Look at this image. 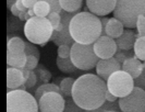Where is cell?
Masks as SVG:
<instances>
[{
  "label": "cell",
  "instance_id": "6da1fadb",
  "mask_svg": "<svg viewBox=\"0 0 145 112\" xmlns=\"http://www.w3.org/2000/svg\"><path fill=\"white\" fill-rule=\"evenodd\" d=\"M106 91L107 84L99 76L85 74L74 82L71 98L85 111L94 110L106 102Z\"/></svg>",
  "mask_w": 145,
  "mask_h": 112
},
{
  "label": "cell",
  "instance_id": "7a4b0ae2",
  "mask_svg": "<svg viewBox=\"0 0 145 112\" xmlns=\"http://www.w3.org/2000/svg\"><path fill=\"white\" fill-rule=\"evenodd\" d=\"M70 34L75 43L94 44L103 34L101 19L92 12H79L70 21Z\"/></svg>",
  "mask_w": 145,
  "mask_h": 112
},
{
  "label": "cell",
  "instance_id": "3957f363",
  "mask_svg": "<svg viewBox=\"0 0 145 112\" xmlns=\"http://www.w3.org/2000/svg\"><path fill=\"white\" fill-rule=\"evenodd\" d=\"M112 13L124 28L134 29L138 17L145 15V0H117Z\"/></svg>",
  "mask_w": 145,
  "mask_h": 112
},
{
  "label": "cell",
  "instance_id": "277c9868",
  "mask_svg": "<svg viewBox=\"0 0 145 112\" xmlns=\"http://www.w3.org/2000/svg\"><path fill=\"white\" fill-rule=\"evenodd\" d=\"M54 28L47 18L33 17L24 25V34L29 42L36 45H45L51 40Z\"/></svg>",
  "mask_w": 145,
  "mask_h": 112
},
{
  "label": "cell",
  "instance_id": "5b68a950",
  "mask_svg": "<svg viewBox=\"0 0 145 112\" xmlns=\"http://www.w3.org/2000/svg\"><path fill=\"white\" fill-rule=\"evenodd\" d=\"M38 101L26 90H10L7 93V112H38Z\"/></svg>",
  "mask_w": 145,
  "mask_h": 112
},
{
  "label": "cell",
  "instance_id": "8992f818",
  "mask_svg": "<svg viewBox=\"0 0 145 112\" xmlns=\"http://www.w3.org/2000/svg\"><path fill=\"white\" fill-rule=\"evenodd\" d=\"M70 58L74 66L81 70H91L96 67L99 58L94 52L93 44H80L73 43L71 46Z\"/></svg>",
  "mask_w": 145,
  "mask_h": 112
},
{
  "label": "cell",
  "instance_id": "52a82bcc",
  "mask_svg": "<svg viewBox=\"0 0 145 112\" xmlns=\"http://www.w3.org/2000/svg\"><path fill=\"white\" fill-rule=\"evenodd\" d=\"M107 89L117 98H123L130 95L134 88V79L128 73L120 69L107 79Z\"/></svg>",
  "mask_w": 145,
  "mask_h": 112
},
{
  "label": "cell",
  "instance_id": "ba28073f",
  "mask_svg": "<svg viewBox=\"0 0 145 112\" xmlns=\"http://www.w3.org/2000/svg\"><path fill=\"white\" fill-rule=\"evenodd\" d=\"M118 102L122 112H144L145 91L138 87H134L130 95L120 98Z\"/></svg>",
  "mask_w": 145,
  "mask_h": 112
},
{
  "label": "cell",
  "instance_id": "9c48e42d",
  "mask_svg": "<svg viewBox=\"0 0 145 112\" xmlns=\"http://www.w3.org/2000/svg\"><path fill=\"white\" fill-rule=\"evenodd\" d=\"M65 105V97L59 92L45 93L38 100V108L40 112H63Z\"/></svg>",
  "mask_w": 145,
  "mask_h": 112
},
{
  "label": "cell",
  "instance_id": "30bf717a",
  "mask_svg": "<svg viewBox=\"0 0 145 112\" xmlns=\"http://www.w3.org/2000/svg\"><path fill=\"white\" fill-rule=\"evenodd\" d=\"M94 52L99 60H107L114 57L118 51L116 41L108 35H101L94 44Z\"/></svg>",
  "mask_w": 145,
  "mask_h": 112
},
{
  "label": "cell",
  "instance_id": "8fae6325",
  "mask_svg": "<svg viewBox=\"0 0 145 112\" xmlns=\"http://www.w3.org/2000/svg\"><path fill=\"white\" fill-rule=\"evenodd\" d=\"M73 15L69 12H63L61 15L62 18V23H63V29L61 31H54L52 36H51V41L56 45H70L72 46L74 43L72 36L70 34V21L73 18Z\"/></svg>",
  "mask_w": 145,
  "mask_h": 112
},
{
  "label": "cell",
  "instance_id": "7c38bea8",
  "mask_svg": "<svg viewBox=\"0 0 145 112\" xmlns=\"http://www.w3.org/2000/svg\"><path fill=\"white\" fill-rule=\"evenodd\" d=\"M117 0H86L87 9L97 17H106L114 12Z\"/></svg>",
  "mask_w": 145,
  "mask_h": 112
},
{
  "label": "cell",
  "instance_id": "4fadbf2b",
  "mask_svg": "<svg viewBox=\"0 0 145 112\" xmlns=\"http://www.w3.org/2000/svg\"><path fill=\"white\" fill-rule=\"evenodd\" d=\"M121 69V64L117 60L116 57H110L107 60H99L96 65V74L103 80L107 82L109 77L114 73Z\"/></svg>",
  "mask_w": 145,
  "mask_h": 112
},
{
  "label": "cell",
  "instance_id": "5bb4252c",
  "mask_svg": "<svg viewBox=\"0 0 145 112\" xmlns=\"http://www.w3.org/2000/svg\"><path fill=\"white\" fill-rule=\"evenodd\" d=\"M144 68H145V62L142 63L135 56L125 58V60H124L123 63H122V65H121V69L124 70L125 73H128L133 79L138 78Z\"/></svg>",
  "mask_w": 145,
  "mask_h": 112
},
{
  "label": "cell",
  "instance_id": "9a60e30c",
  "mask_svg": "<svg viewBox=\"0 0 145 112\" xmlns=\"http://www.w3.org/2000/svg\"><path fill=\"white\" fill-rule=\"evenodd\" d=\"M25 84V79L21 69L13 67H8L7 69V88L10 90L19 89Z\"/></svg>",
  "mask_w": 145,
  "mask_h": 112
},
{
  "label": "cell",
  "instance_id": "2e32d148",
  "mask_svg": "<svg viewBox=\"0 0 145 112\" xmlns=\"http://www.w3.org/2000/svg\"><path fill=\"white\" fill-rule=\"evenodd\" d=\"M137 34L132 30H124L123 33L120 36L116 38V44L118 46V50L121 51H130L133 48L134 43L137 41Z\"/></svg>",
  "mask_w": 145,
  "mask_h": 112
},
{
  "label": "cell",
  "instance_id": "e0dca14e",
  "mask_svg": "<svg viewBox=\"0 0 145 112\" xmlns=\"http://www.w3.org/2000/svg\"><path fill=\"white\" fill-rule=\"evenodd\" d=\"M124 31V25L116 18H110L105 28V34L111 38H118Z\"/></svg>",
  "mask_w": 145,
  "mask_h": 112
},
{
  "label": "cell",
  "instance_id": "ac0fdd59",
  "mask_svg": "<svg viewBox=\"0 0 145 112\" xmlns=\"http://www.w3.org/2000/svg\"><path fill=\"white\" fill-rule=\"evenodd\" d=\"M27 56L24 53H11L7 52V65L8 67L13 68H25Z\"/></svg>",
  "mask_w": 145,
  "mask_h": 112
},
{
  "label": "cell",
  "instance_id": "d6986e66",
  "mask_svg": "<svg viewBox=\"0 0 145 112\" xmlns=\"http://www.w3.org/2000/svg\"><path fill=\"white\" fill-rule=\"evenodd\" d=\"M7 52L11 53H24L25 52V42L19 36L11 37L8 41Z\"/></svg>",
  "mask_w": 145,
  "mask_h": 112
},
{
  "label": "cell",
  "instance_id": "ffe728a7",
  "mask_svg": "<svg viewBox=\"0 0 145 112\" xmlns=\"http://www.w3.org/2000/svg\"><path fill=\"white\" fill-rule=\"evenodd\" d=\"M48 92H59V93H61V91H60V88H59L58 85H56V84H51V82H47V84L40 85V86L35 90V95H34V97L36 98V100L38 101L45 93H48Z\"/></svg>",
  "mask_w": 145,
  "mask_h": 112
},
{
  "label": "cell",
  "instance_id": "44dd1931",
  "mask_svg": "<svg viewBox=\"0 0 145 112\" xmlns=\"http://www.w3.org/2000/svg\"><path fill=\"white\" fill-rule=\"evenodd\" d=\"M59 2H60V7L63 11L73 13L82 7L83 0H59Z\"/></svg>",
  "mask_w": 145,
  "mask_h": 112
},
{
  "label": "cell",
  "instance_id": "7402d4cb",
  "mask_svg": "<svg viewBox=\"0 0 145 112\" xmlns=\"http://www.w3.org/2000/svg\"><path fill=\"white\" fill-rule=\"evenodd\" d=\"M74 79L71 77H65L62 78L61 82L59 84V88L61 91V95L63 97L70 98L72 96V89H73V85H74Z\"/></svg>",
  "mask_w": 145,
  "mask_h": 112
},
{
  "label": "cell",
  "instance_id": "603a6c76",
  "mask_svg": "<svg viewBox=\"0 0 145 112\" xmlns=\"http://www.w3.org/2000/svg\"><path fill=\"white\" fill-rule=\"evenodd\" d=\"M57 67L62 72V73H67V74H72L75 73L78 68L74 66L71 58H60L57 57Z\"/></svg>",
  "mask_w": 145,
  "mask_h": 112
},
{
  "label": "cell",
  "instance_id": "cb8c5ba5",
  "mask_svg": "<svg viewBox=\"0 0 145 112\" xmlns=\"http://www.w3.org/2000/svg\"><path fill=\"white\" fill-rule=\"evenodd\" d=\"M134 56L141 62H145V36H138L133 46Z\"/></svg>",
  "mask_w": 145,
  "mask_h": 112
},
{
  "label": "cell",
  "instance_id": "d4e9b609",
  "mask_svg": "<svg viewBox=\"0 0 145 112\" xmlns=\"http://www.w3.org/2000/svg\"><path fill=\"white\" fill-rule=\"evenodd\" d=\"M33 9H34L35 15L40 17V18H46L51 12V8L49 3H47L46 1H43V0H38Z\"/></svg>",
  "mask_w": 145,
  "mask_h": 112
},
{
  "label": "cell",
  "instance_id": "484cf974",
  "mask_svg": "<svg viewBox=\"0 0 145 112\" xmlns=\"http://www.w3.org/2000/svg\"><path fill=\"white\" fill-rule=\"evenodd\" d=\"M34 72L36 73L37 78H38V80L40 82L47 84V82H49V80L51 79L50 72L47 70V69L44 67V66H42V65H38V66L34 69Z\"/></svg>",
  "mask_w": 145,
  "mask_h": 112
},
{
  "label": "cell",
  "instance_id": "4316f807",
  "mask_svg": "<svg viewBox=\"0 0 145 112\" xmlns=\"http://www.w3.org/2000/svg\"><path fill=\"white\" fill-rule=\"evenodd\" d=\"M63 112H85V110L76 105L72 98H67Z\"/></svg>",
  "mask_w": 145,
  "mask_h": 112
},
{
  "label": "cell",
  "instance_id": "83f0119b",
  "mask_svg": "<svg viewBox=\"0 0 145 112\" xmlns=\"http://www.w3.org/2000/svg\"><path fill=\"white\" fill-rule=\"evenodd\" d=\"M47 19L49 20V22L51 23L52 28H54V31L57 30L58 27L61 24L62 22V18H61V15L58 13V12H50L49 15L47 17Z\"/></svg>",
  "mask_w": 145,
  "mask_h": 112
},
{
  "label": "cell",
  "instance_id": "f1b7e54d",
  "mask_svg": "<svg viewBox=\"0 0 145 112\" xmlns=\"http://www.w3.org/2000/svg\"><path fill=\"white\" fill-rule=\"evenodd\" d=\"M57 54H58V57H60V58H69L71 55V46L65 44L60 45V46H58Z\"/></svg>",
  "mask_w": 145,
  "mask_h": 112
},
{
  "label": "cell",
  "instance_id": "f546056e",
  "mask_svg": "<svg viewBox=\"0 0 145 112\" xmlns=\"http://www.w3.org/2000/svg\"><path fill=\"white\" fill-rule=\"evenodd\" d=\"M137 30H138V35L137 36H145V15H140L138 18Z\"/></svg>",
  "mask_w": 145,
  "mask_h": 112
},
{
  "label": "cell",
  "instance_id": "4dcf8cb0",
  "mask_svg": "<svg viewBox=\"0 0 145 112\" xmlns=\"http://www.w3.org/2000/svg\"><path fill=\"white\" fill-rule=\"evenodd\" d=\"M25 54L26 55H34L37 58H39V56H40V53L38 51V48L35 46V44H33L31 42L25 43Z\"/></svg>",
  "mask_w": 145,
  "mask_h": 112
},
{
  "label": "cell",
  "instance_id": "1f68e13d",
  "mask_svg": "<svg viewBox=\"0 0 145 112\" xmlns=\"http://www.w3.org/2000/svg\"><path fill=\"white\" fill-rule=\"evenodd\" d=\"M26 56H27V60H26L25 68H27L29 70H34L38 66L39 58H37L36 56H34V55H26Z\"/></svg>",
  "mask_w": 145,
  "mask_h": 112
},
{
  "label": "cell",
  "instance_id": "d6a6232c",
  "mask_svg": "<svg viewBox=\"0 0 145 112\" xmlns=\"http://www.w3.org/2000/svg\"><path fill=\"white\" fill-rule=\"evenodd\" d=\"M37 82H38V78H37L36 73H35L34 70H31L29 79H27V80H26V82H25L26 89H31V88H33V87L36 85Z\"/></svg>",
  "mask_w": 145,
  "mask_h": 112
},
{
  "label": "cell",
  "instance_id": "836d02e7",
  "mask_svg": "<svg viewBox=\"0 0 145 112\" xmlns=\"http://www.w3.org/2000/svg\"><path fill=\"white\" fill-rule=\"evenodd\" d=\"M134 87H138L145 91V68L142 70L141 75L134 79Z\"/></svg>",
  "mask_w": 145,
  "mask_h": 112
},
{
  "label": "cell",
  "instance_id": "e575fe53",
  "mask_svg": "<svg viewBox=\"0 0 145 112\" xmlns=\"http://www.w3.org/2000/svg\"><path fill=\"white\" fill-rule=\"evenodd\" d=\"M43 1H46L47 3H49V6L51 8V12H58V13H60L62 11V9L60 7L59 0H43Z\"/></svg>",
  "mask_w": 145,
  "mask_h": 112
},
{
  "label": "cell",
  "instance_id": "d590c367",
  "mask_svg": "<svg viewBox=\"0 0 145 112\" xmlns=\"http://www.w3.org/2000/svg\"><path fill=\"white\" fill-rule=\"evenodd\" d=\"M37 1H38V0H22L24 7L26 8V9H33L34 6L36 5Z\"/></svg>",
  "mask_w": 145,
  "mask_h": 112
},
{
  "label": "cell",
  "instance_id": "8d00e7d4",
  "mask_svg": "<svg viewBox=\"0 0 145 112\" xmlns=\"http://www.w3.org/2000/svg\"><path fill=\"white\" fill-rule=\"evenodd\" d=\"M114 57H116L117 60H118V62H119L121 65H122V63H123L124 60H125V58H128V57L124 55L123 53L120 52V50H119V51H117V53L115 54V56H114Z\"/></svg>",
  "mask_w": 145,
  "mask_h": 112
},
{
  "label": "cell",
  "instance_id": "74e56055",
  "mask_svg": "<svg viewBox=\"0 0 145 112\" xmlns=\"http://www.w3.org/2000/svg\"><path fill=\"white\" fill-rule=\"evenodd\" d=\"M106 101H108V102H116V101H118V98L107 89V91H106Z\"/></svg>",
  "mask_w": 145,
  "mask_h": 112
},
{
  "label": "cell",
  "instance_id": "f35d334b",
  "mask_svg": "<svg viewBox=\"0 0 145 112\" xmlns=\"http://www.w3.org/2000/svg\"><path fill=\"white\" fill-rule=\"evenodd\" d=\"M10 11H11L12 15H14V17H19V15L21 13V11L18 9V7H16V5H15V3H13V5L11 6V8H10Z\"/></svg>",
  "mask_w": 145,
  "mask_h": 112
},
{
  "label": "cell",
  "instance_id": "ab89813d",
  "mask_svg": "<svg viewBox=\"0 0 145 112\" xmlns=\"http://www.w3.org/2000/svg\"><path fill=\"white\" fill-rule=\"evenodd\" d=\"M14 3L16 5V7H18V9H19L20 11H23V12H27V10H26V8L24 7V5H23L22 0H15Z\"/></svg>",
  "mask_w": 145,
  "mask_h": 112
},
{
  "label": "cell",
  "instance_id": "60d3db41",
  "mask_svg": "<svg viewBox=\"0 0 145 112\" xmlns=\"http://www.w3.org/2000/svg\"><path fill=\"white\" fill-rule=\"evenodd\" d=\"M27 15H29L31 18L36 17V15H35V12H34V9H27Z\"/></svg>",
  "mask_w": 145,
  "mask_h": 112
},
{
  "label": "cell",
  "instance_id": "b9f144b4",
  "mask_svg": "<svg viewBox=\"0 0 145 112\" xmlns=\"http://www.w3.org/2000/svg\"><path fill=\"white\" fill-rule=\"evenodd\" d=\"M106 112H118V111H115V110H108V111H106Z\"/></svg>",
  "mask_w": 145,
  "mask_h": 112
},
{
  "label": "cell",
  "instance_id": "7bdbcfd3",
  "mask_svg": "<svg viewBox=\"0 0 145 112\" xmlns=\"http://www.w3.org/2000/svg\"><path fill=\"white\" fill-rule=\"evenodd\" d=\"M144 112H145V110H144Z\"/></svg>",
  "mask_w": 145,
  "mask_h": 112
}]
</instances>
